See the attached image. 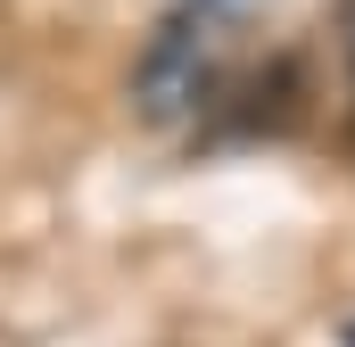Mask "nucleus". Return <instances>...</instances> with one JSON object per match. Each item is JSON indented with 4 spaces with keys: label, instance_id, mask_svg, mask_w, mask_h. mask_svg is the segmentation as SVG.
Wrapping results in <instances>:
<instances>
[{
    "label": "nucleus",
    "instance_id": "obj_1",
    "mask_svg": "<svg viewBox=\"0 0 355 347\" xmlns=\"http://www.w3.org/2000/svg\"><path fill=\"white\" fill-rule=\"evenodd\" d=\"M207 91H215V33H207L198 8H182L149 33V50L132 67V108L149 124H182V116H198Z\"/></svg>",
    "mask_w": 355,
    "mask_h": 347
},
{
    "label": "nucleus",
    "instance_id": "obj_2",
    "mask_svg": "<svg viewBox=\"0 0 355 347\" xmlns=\"http://www.w3.org/2000/svg\"><path fill=\"white\" fill-rule=\"evenodd\" d=\"M339 50H347V99H355V0H339Z\"/></svg>",
    "mask_w": 355,
    "mask_h": 347
},
{
    "label": "nucleus",
    "instance_id": "obj_3",
    "mask_svg": "<svg viewBox=\"0 0 355 347\" xmlns=\"http://www.w3.org/2000/svg\"><path fill=\"white\" fill-rule=\"evenodd\" d=\"M190 8H198V17H207V8H257V0H190Z\"/></svg>",
    "mask_w": 355,
    "mask_h": 347
}]
</instances>
